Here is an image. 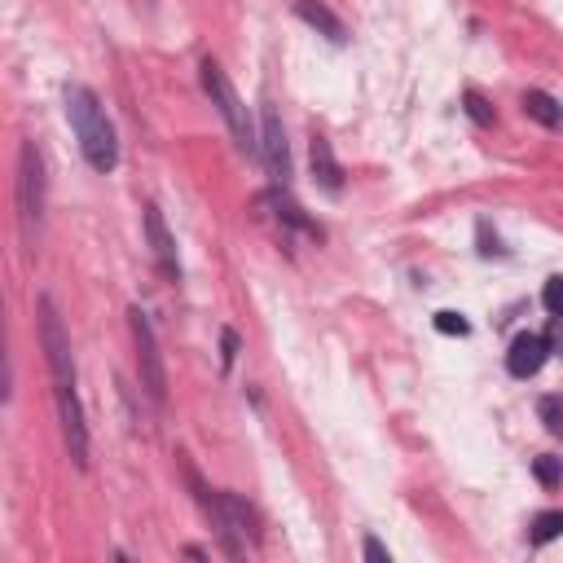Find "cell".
<instances>
[{
  "instance_id": "6da1fadb",
  "label": "cell",
  "mask_w": 563,
  "mask_h": 563,
  "mask_svg": "<svg viewBox=\"0 0 563 563\" xmlns=\"http://www.w3.org/2000/svg\"><path fill=\"white\" fill-rule=\"evenodd\" d=\"M35 322H40V348L53 374V400H58V418L67 436V454L80 471H89V423H84V405H80V379H75V357H70V334L62 326V313L49 296L35 299Z\"/></svg>"
},
{
  "instance_id": "7a4b0ae2",
  "label": "cell",
  "mask_w": 563,
  "mask_h": 563,
  "mask_svg": "<svg viewBox=\"0 0 563 563\" xmlns=\"http://www.w3.org/2000/svg\"><path fill=\"white\" fill-rule=\"evenodd\" d=\"M62 101H67L70 133H75V141H80V150H84L89 167L101 172V176H110V172L119 167V136H115V124L106 119L101 98L89 89V84H75V80H70L67 89H62Z\"/></svg>"
},
{
  "instance_id": "3957f363",
  "label": "cell",
  "mask_w": 563,
  "mask_h": 563,
  "mask_svg": "<svg viewBox=\"0 0 563 563\" xmlns=\"http://www.w3.org/2000/svg\"><path fill=\"white\" fill-rule=\"evenodd\" d=\"M199 84H202V93L211 98V106L221 110V119H225V128H230L233 145H238L247 159H260L256 124H251L247 106H242V98H238V89L230 84V75H225V67H221L216 58H202L199 62Z\"/></svg>"
},
{
  "instance_id": "277c9868",
  "label": "cell",
  "mask_w": 563,
  "mask_h": 563,
  "mask_svg": "<svg viewBox=\"0 0 563 563\" xmlns=\"http://www.w3.org/2000/svg\"><path fill=\"white\" fill-rule=\"evenodd\" d=\"M40 221H44V159L35 150V141H23L18 150V230L27 251L40 242Z\"/></svg>"
},
{
  "instance_id": "5b68a950",
  "label": "cell",
  "mask_w": 563,
  "mask_h": 563,
  "mask_svg": "<svg viewBox=\"0 0 563 563\" xmlns=\"http://www.w3.org/2000/svg\"><path fill=\"white\" fill-rule=\"evenodd\" d=\"M128 331H133V348H136V374H141V388L145 397L155 400V409L167 405V365L164 352H159V339H155V326L141 308H128Z\"/></svg>"
},
{
  "instance_id": "8992f818",
  "label": "cell",
  "mask_w": 563,
  "mask_h": 563,
  "mask_svg": "<svg viewBox=\"0 0 563 563\" xmlns=\"http://www.w3.org/2000/svg\"><path fill=\"white\" fill-rule=\"evenodd\" d=\"M260 159L268 164V181L277 190H291V145L273 106H265V119H260Z\"/></svg>"
},
{
  "instance_id": "52a82bcc",
  "label": "cell",
  "mask_w": 563,
  "mask_h": 563,
  "mask_svg": "<svg viewBox=\"0 0 563 563\" xmlns=\"http://www.w3.org/2000/svg\"><path fill=\"white\" fill-rule=\"evenodd\" d=\"M550 357V343H546V334L537 331H520L511 339V348H506V374L511 379H520V383H529L541 374V365Z\"/></svg>"
},
{
  "instance_id": "ba28073f",
  "label": "cell",
  "mask_w": 563,
  "mask_h": 563,
  "mask_svg": "<svg viewBox=\"0 0 563 563\" xmlns=\"http://www.w3.org/2000/svg\"><path fill=\"white\" fill-rule=\"evenodd\" d=\"M145 238H150V251L164 268L167 282H181V256H176V238L167 233V221L159 211V202H145Z\"/></svg>"
},
{
  "instance_id": "9c48e42d",
  "label": "cell",
  "mask_w": 563,
  "mask_h": 563,
  "mask_svg": "<svg viewBox=\"0 0 563 563\" xmlns=\"http://www.w3.org/2000/svg\"><path fill=\"white\" fill-rule=\"evenodd\" d=\"M308 164H313V181H317L326 194H339V190H343V167L334 159L331 136L313 133V141H308Z\"/></svg>"
},
{
  "instance_id": "30bf717a",
  "label": "cell",
  "mask_w": 563,
  "mask_h": 563,
  "mask_svg": "<svg viewBox=\"0 0 563 563\" xmlns=\"http://www.w3.org/2000/svg\"><path fill=\"white\" fill-rule=\"evenodd\" d=\"M268 207H273V216H277V221H282L291 233H304V238H313V242H322V238H326L322 225H317V221H308V216H304V207L291 199V190H277V185H273V190H268Z\"/></svg>"
},
{
  "instance_id": "8fae6325",
  "label": "cell",
  "mask_w": 563,
  "mask_h": 563,
  "mask_svg": "<svg viewBox=\"0 0 563 563\" xmlns=\"http://www.w3.org/2000/svg\"><path fill=\"white\" fill-rule=\"evenodd\" d=\"M296 14L299 23H308L317 35H326L331 44H348V27H343V18L334 14V9H326L322 0H296Z\"/></svg>"
},
{
  "instance_id": "7c38bea8",
  "label": "cell",
  "mask_w": 563,
  "mask_h": 563,
  "mask_svg": "<svg viewBox=\"0 0 563 563\" xmlns=\"http://www.w3.org/2000/svg\"><path fill=\"white\" fill-rule=\"evenodd\" d=\"M520 106H524V115H529L532 124H541V128H550V133L563 128V106H559V98H550L546 89H529V93L520 98Z\"/></svg>"
},
{
  "instance_id": "4fadbf2b",
  "label": "cell",
  "mask_w": 563,
  "mask_h": 563,
  "mask_svg": "<svg viewBox=\"0 0 563 563\" xmlns=\"http://www.w3.org/2000/svg\"><path fill=\"white\" fill-rule=\"evenodd\" d=\"M563 537V511H537L529 524V541L532 546H550Z\"/></svg>"
},
{
  "instance_id": "5bb4252c",
  "label": "cell",
  "mask_w": 563,
  "mask_h": 563,
  "mask_svg": "<svg viewBox=\"0 0 563 563\" xmlns=\"http://www.w3.org/2000/svg\"><path fill=\"white\" fill-rule=\"evenodd\" d=\"M463 110H466V119H471L475 128H493V124H497L493 101L484 98L480 89H463Z\"/></svg>"
},
{
  "instance_id": "9a60e30c",
  "label": "cell",
  "mask_w": 563,
  "mask_h": 563,
  "mask_svg": "<svg viewBox=\"0 0 563 563\" xmlns=\"http://www.w3.org/2000/svg\"><path fill=\"white\" fill-rule=\"evenodd\" d=\"M532 480H537L546 493L563 489V458H555V454H541V458H532Z\"/></svg>"
},
{
  "instance_id": "2e32d148",
  "label": "cell",
  "mask_w": 563,
  "mask_h": 563,
  "mask_svg": "<svg viewBox=\"0 0 563 563\" xmlns=\"http://www.w3.org/2000/svg\"><path fill=\"white\" fill-rule=\"evenodd\" d=\"M537 418H541V427L550 436H563V397H555V392L537 397Z\"/></svg>"
},
{
  "instance_id": "e0dca14e",
  "label": "cell",
  "mask_w": 563,
  "mask_h": 563,
  "mask_svg": "<svg viewBox=\"0 0 563 563\" xmlns=\"http://www.w3.org/2000/svg\"><path fill=\"white\" fill-rule=\"evenodd\" d=\"M475 242H480L475 251H480L484 260H506V256H511V251L502 247V238H497V230L489 225V221H475Z\"/></svg>"
},
{
  "instance_id": "ac0fdd59",
  "label": "cell",
  "mask_w": 563,
  "mask_h": 563,
  "mask_svg": "<svg viewBox=\"0 0 563 563\" xmlns=\"http://www.w3.org/2000/svg\"><path fill=\"white\" fill-rule=\"evenodd\" d=\"M431 326L440 334H458V339H466L471 334V322H466L463 313H454V308H440L436 317H431Z\"/></svg>"
},
{
  "instance_id": "d6986e66",
  "label": "cell",
  "mask_w": 563,
  "mask_h": 563,
  "mask_svg": "<svg viewBox=\"0 0 563 563\" xmlns=\"http://www.w3.org/2000/svg\"><path fill=\"white\" fill-rule=\"evenodd\" d=\"M541 308H546L550 317H563V273L546 277V286H541Z\"/></svg>"
},
{
  "instance_id": "ffe728a7",
  "label": "cell",
  "mask_w": 563,
  "mask_h": 563,
  "mask_svg": "<svg viewBox=\"0 0 563 563\" xmlns=\"http://www.w3.org/2000/svg\"><path fill=\"white\" fill-rule=\"evenodd\" d=\"M238 348H242L238 331L225 326V331H221V370H233V361H238Z\"/></svg>"
},
{
  "instance_id": "44dd1931",
  "label": "cell",
  "mask_w": 563,
  "mask_h": 563,
  "mask_svg": "<svg viewBox=\"0 0 563 563\" xmlns=\"http://www.w3.org/2000/svg\"><path fill=\"white\" fill-rule=\"evenodd\" d=\"M361 550H365V559H370V563H392V550H388L379 537H365Z\"/></svg>"
}]
</instances>
